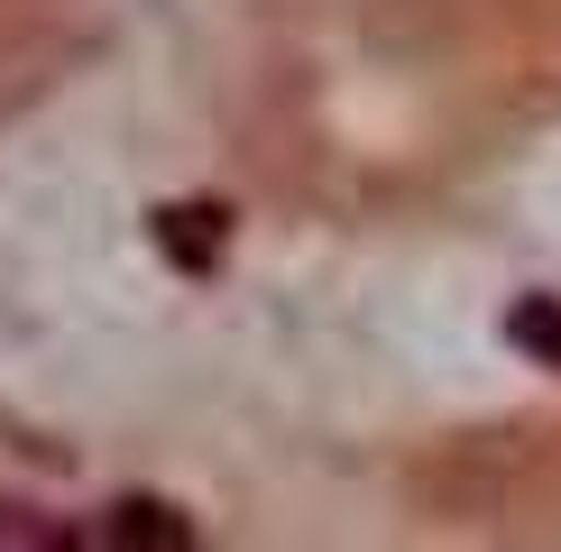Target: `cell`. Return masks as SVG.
Wrapping results in <instances>:
<instances>
[{
    "label": "cell",
    "mask_w": 561,
    "mask_h": 552,
    "mask_svg": "<svg viewBox=\"0 0 561 552\" xmlns=\"http://www.w3.org/2000/svg\"><path fill=\"white\" fill-rule=\"evenodd\" d=\"M148 230H157V249H167L184 276H203L221 258V240H230V212H221V203H167Z\"/></svg>",
    "instance_id": "cell-1"
},
{
    "label": "cell",
    "mask_w": 561,
    "mask_h": 552,
    "mask_svg": "<svg viewBox=\"0 0 561 552\" xmlns=\"http://www.w3.org/2000/svg\"><path fill=\"white\" fill-rule=\"evenodd\" d=\"M111 543H157V552H184V543H194V525H184L175 506H157V497H129V506H111Z\"/></svg>",
    "instance_id": "cell-2"
},
{
    "label": "cell",
    "mask_w": 561,
    "mask_h": 552,
    "mask_svg": "<svg viewBox=\"0 0 561 552\" xmlns=\"http://www.w3.org/2000/svg\"><path fill=\"white\" fill-rule=\"evenodd\" d=\"M506 332H516V341H525V350H543V359L561 368V313L543 304V295H525V304H516V313H506Z\"/></svg>",
    "instance_id": "cell-3"
},
{
    "label": "cell",
    "mask_w": 561,
    "mask_h": 552,
    "mask_svg": "<svg viewBox=\"0 0 561 552\" xmlns=\"http://www.w3.org/2000/svg\"><path fill=\"white\" fill-rule=\"evenodd\" d=\"M0 543H75L65 525H28V506H0Z\"/></svg>",
    "instance_id": "cell-4"
}]
</instances>
